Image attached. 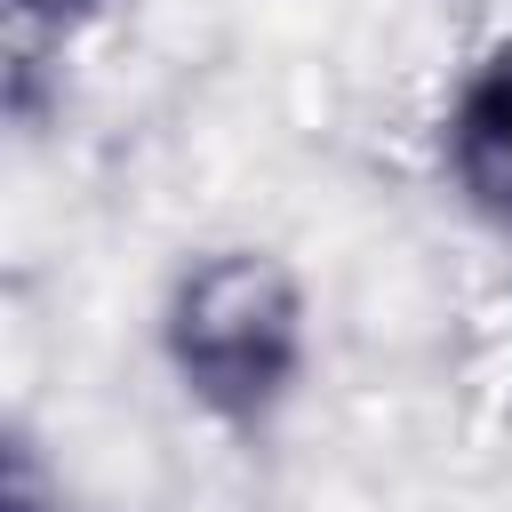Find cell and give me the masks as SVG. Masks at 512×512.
<instances>
[{"label": "cell", "instance_id": "6da1fadb", "mask_svg": "<svg viewBox=\"0 0 512 512\" xmlns=\"http://www.w3.org/2000/svg\"><path fill=\"white\" fill-rule=\"evenodd\" d=\"M168 360L184 392L232 424L264 416L304 360V304L272 256H208L168 296Z\"/></svg>", "mask_w": 512, "mask_h": 512}, {"label": "cell", "instance_id": "7a4b0ae2", "mask_svg": "<svg viewBox=\"0 0 512 512\" xmlns=\"http://www.w3.org/2000/svg\"><path fill=\"white\" fill-rule=\"evenodd\" d=\"M448 168H456L464 200L512 232V48H496L464 80V96L448 112Z\"/></svg>", "mask_w": 512, "mask_h": 512}, {"label": "cell", "instance_id": "3957f363", "mask_svg": "<svg viewBox=\"0 0 512 512\" xmlns=\"http://www.w3.org/2000/svg\"><path fill=\"white\" fill-rule=\"evenodd\" d=\"M24 16H80V8H96V0H16Z\"/></svg>", "mask_w": 512, "mask_h": 512}]
</instances>
